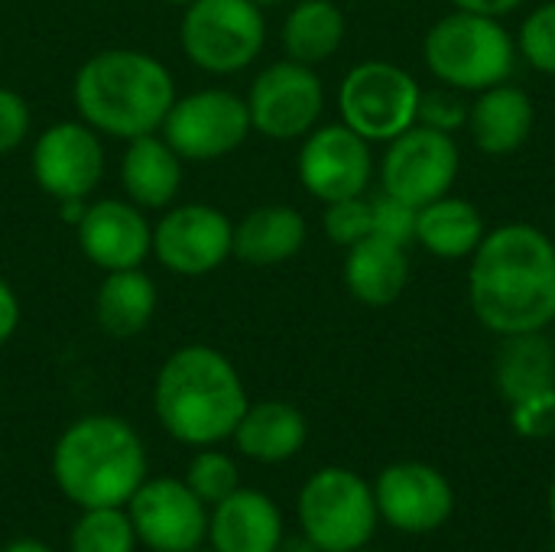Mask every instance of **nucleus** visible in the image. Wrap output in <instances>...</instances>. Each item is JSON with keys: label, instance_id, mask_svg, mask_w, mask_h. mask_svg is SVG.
<instances>
[{"label": "nucleus", "instance_id": "38", "mask_svg": "<svg viewBox=\"0 0 555 552\" xmlns=\"http://www.w3.org/2000/svg\"><path fill=\"white\" fill-rule=\"evenodd\" d=\"M276 552H322L306 534H296V537H283Z\"/></svg>", "mask_w": 555, "mask_h": 552}, {"label": "nucleus", "instance_id": "40", "mask_svg": "<svg viewBox=\"0 0 555 552\" xmlns=\"http://www.w3.org/2000/svg\"><path fill=\"white\" fill-rule=\"evenodd\" d=\"M546 511H550V521H553V527H555V478H553V485H550V498H546Z\"/></svg>", "mask_w": 555, "mask_h": 552}, {"label": "nucleus", "instance_id": "8", "mask_svg": "<svg viewBox=\"0 0 555 552\" xmlns=\"http://www.w3.org/2000/svg\"><path fill=\"white\" fill-rule=\"evenodd\" d=\"M420 85L410 72L390 62L354 65L338 88L341 124L371 140H393L416 124Z\"/></svg>", "mask_w": 555, "mask_h": 552}, {"label": "nucleus", "instance_id": "34", "mask_svg": "<svg viewBox=\"0 0 555 552\" xmlns=\"http://www.w3.org/2000/svg\"><path fill=\"white\" fill-rule=\"evenodd\" d=\"M416 120L452 133L459 124H468V104L462 98H455L452 91H429V94H420Z\"/></svg>", "mask_w": 555, "mask_h": 552}, {"label": "nucleus", "instance_id": "19", "mask_svg": "<svg viewBox=\"0 0 555 552\" xmlns=\"http://www.w3.org/2000/svg\"><path fill=\"white\" fill-rule=\"evenodd\" d=\"M182 185V156L156 133L127 140L120 156V189L124 195L143 208L159 211L169 208Z\"/></svg>", "mask_w": 555, "mask_h": 552}, {"label": "nucleus", "instance_id": "18", "mask_svg": "<svg viewBox=\"0 0 555 552\" xmlns=\"http://www.w3.org/2000/svg\"><path fill=\"white\" fill-rule=\"evenodd\" d=\"M283 537V514L263 491L237 488L208 511L211 552H276Z\"/></svg>", "mask_w": 555, "mask_h": 552}, {"label": "nucleus", "instance_id": "3", "mask_svg": "<svg viewBox=\"0 0 555 552\" xmlns=\"http://www.w3.org/2000/svg\"><path fill=\"white\" fill-rule=\"evenodd\" d=\"M78 117L114 140L156 133L176 101L169 68L143 49H101L72 81Z\"/></svg>", "mask_w": 555, "mask_h": 552}, {"label": "nucleus", "instance_id": "12", "mask_svg": "<svg viewBox=\"0 0 555 552\" xmlns=\"http://www.w3.org/2000/svg\"><path fill=\"white\" fill-rule=\"evenodd\" d=\"M153 254L176 277L215 273L234 254V221L215 205H169L153 228Z\"/></svg>", "mask_w": 555, "mask_h": 552}, {"label": "nucleus", "instance_id": "2", "mask_svg": "<svg viewBox=\"0 0 555 552\" xmlns=\"http://www.w3.org/2000/svg\"><path fill=\"white\" fill-rule=\"evenodd\" d=\"M247 390L228 355L208 345L176 348L153 384V410L163 429L192 449L218 446L234 436Z\"/></svg>", "mask_w": 555, "mask_h": 552}, {"label": "nucleus", "instance_id": "31", "mask_svg": "<svg viewBox=\"0 0 555 552\" xmlns=\"http://www.w3.org/2000/svg\"><path fill=\"white\" fill-rule=\"evenodd\" d=\"M520 52L533 68L555 75V0L537 7L524 20V26H520Z\"/></svg>", "mask_w": 555, "mask_h": 552}, {"label": "nucleus", "instance_id": "44", "mask_svg": "<svg viewBox=\"0 0 555 552\" xmlns=\"http://www.w3.org/2000/svg\"><path fill=\"white\" fill-rule=\"evenodd\" d=\"M192 552H211V550H192Z\"/></svg>", "mask_w": 555, "mask_h": 552}, {"label": "nucleus", "instance_id": "6", "mask_svg": "<svg viewBox=\"0 0 555 552\" xmlns=\"http://www.w3.org/2000/svg\"><path fill=\"white\" fill-rule=\"evenodd\" d=\"M299 530L322 552L364 550L377 530L374 485L351 468H319L299 491L296 501Z\"/></svg>", "mask_w": 555, "mask_h": 552}, {"label": "nucleus", "instance_id": "28", "mask_svg": "<svg viewBox=\"0 0 555 552\" xmlns=\"http://www.w3.org/2000/svg\"><path fill=\"white\" fill-rule=\"evenodd\" d=\"M137 534L127 508H88L72 524L68 552H133Z\"/></svg>", "mask_w": 555, "mask_h": 552}, {"label": "nucleus", "instance_id": "29", "mask_svg": "<svg viewBox=\"0 0 555 552\" xmlns=\"http://www.w3.org/2000/svg\"><path fill=\"white\" fill-rule=\"evenodd\" d=\"M208 508H215L218 501H224L228 495H234L241 488V472L234 465L231 455L218 452L215 446H205L195 452V459L189 462V472L182 478Z\"/></svg>", "mask_w": 555, "mask_h": 552}, {"label": "nucleus", "instance_id": "22", "mask_svg": "<svg viewBox=\"0 0 555 552\" xmlns=\"http://www.w3.org/2000/svg\"><path fill=\"white\" fill-rule=\"evenodd\" d=\"M306 244V218L289 205H260L234 224V257L247 267H276Z\"/></svg>", "mask_w": 555, "mask_h": 552}, {"label": "nucleus", "instance_id": "30", "mask_svg": "<svg viewBox=\"0 0 555 552\" xmlns=\"http://www.w3.org/2000/svg\"><path fill=\"white\" fill-rule=\"evenodd\" d=\"M325 234L332 244L338 247H354L358 241H364L367 234H374V215H371V202L354 195V198H338L325 205Z\"/></svg>", "mask_w": 555, "mask_h": 552}, {"label": "nucleus", "instance_id": "17", "mask_svg": "<svg viewBox=\"0 0 555 552\" xmlns=\"http://www.w3.org/2000/svg\"><path fill=\"white\" fill-rule=\"evenodd\" d=\"M75 231L81 254L104 273L143 267L153 254V224L130 198H101L85 205Z\"/></svg>", "mask_w": 555, "mask_h": 552}, {"label": "nucleus", "instance_id": "4", "mask_svg": "<svg viewBox=\"0 0 555 552\" xmlns=\"http://www.w3.org/2000/svg\"><path fill=\"white\" fill-rule=\"evenodd\" d=\"M52 478L81 511L127 508L146 482V449L137 429L107 413H91L65 426L52 449Z\"/></svg>", "mask_w": 555, "mask_h": 552}, {"label": "nucleus", "instance_id": "25", "mask_svg": "<svg viewBox=\"0 0 555 552\" xmlns=\"http://www.w3.org/2000/svg\"><path fill=\"white\" fill-rule=\"evenodd\" d=\"M494 384L507 403L555 387V348L543 332L507 335L494 358Z\"/></svg>", "mask_w": 555, "mask_h": 552}, {"label": "nucleus", "instance_id": "16", "mask_svg": "<svg viewBox=\"0 0 555 552\" xmlns=\"http://www.w3.org/2000/svg\"><path fill=\"white\" fill-rule=\"evenodd\" d=\"M371 146L348 124H325L306 133L299 150V182L319 202H338L364 195L371 185Z\"/></svg>", "mask_w": 555, "mask_h": 552}, {"label": "nucleus", "instance_id": "36", "mask_svg": "<svg viewBox=\"0 0 555 552\" xmlns=\"http://www.w3.org/2000/svg\"><path fill=\"white\" fill-rule=\"evenodd\" d=\"M16 329H20V299L13 286L0 277V345H7Z\"/></svg>", "mask_w": 555, "mask_h": 552}, {"label": "nucleus", "instance_id": "26", "mask_svg": "<svg viewBox=\"0 0 555 552\" xmlns=\"http://www.w3.org/2000/svg\"><path fill=\"white\" fill-rule=\"evenodd\" d=\"M481 238H485V218L465 198L442 195V198L420 208L416 241L436 257H446V260L468 257L478 251Z\"/></svg>", "mask_w": 555, "mask_h": 552}, {"label": "nucleus", "instance_id": "11", "mask_svg": "<svg viewBox=\"0 0 555 552\" xmlns=\"http://www.w3.org/2000/svg\"><path fill=\"white\" fill-rule=\"evenodd\" d=\"M250 127L270 140L306 137L325 107V91L312 65L283 59L267 65L247 91Z\"/></svg>", "mask_w": 555, "mask_h": 552}, {"label": "nucleus", "instance_id": "7", "mask_svg": "<svg viewBox=\"0 0 555 552\" xmlns=\"http://www.w3.org/2000/svg\"><path fill=\"white\" fill-rule=\"evenodd\" d=\"M267 42V20L254 0H192L182 10L179 46L185 59L211 75L247 68Z\"/></svg>", "mask_w": 555, "mask_h": 552}, {"label": "nucleus", "instance_id": "21", "mask_svg": "<svg viewBox=\"0 0 555 552\" xmlns=\"http://www.w3.org/2000/svg\"><path fill=\"white\" fill-rule=\"evenodd\" d=\"M468 130L478 150L488 156H507L520 150L533 130V101L524 88L494 85L485 88L475 104H468Z\"/></svg>", "mask_w": 555, "mask_h": 552}, {"label": "nucleus", "instance_id": "33", "mask_svg": "<svg viewBox=\"0 0 555 552\" xmlns=\"http://www.w3.org/2000/svg\"><path fill=\"white\" fill-rule=\"evenodd\" d=\"M511 423L524 439H553L555 436V387L530 394L511 403Z\"/></svg>", "mask_w": 555, "mask_h": 552}, {"label": "nucleus", "instance_id": "24", "mask_svg": "<svg viewBox=\"0 0 555 552\" xmlns=\"http://www.w3.org/2000/svg\"><path fill=\"white\" fill-rule=\"evenodd\" d=\"M156 283L143 273V267L111 270L104 273L94 293V319L98 329L111 338L140 335L156 316Z\"/></svg>", "mask_w": 555, "mask_h": 552}, {"label": "nucleus", "instance_id": "13", "mask_svg": "<svg viewBox=\"0 0 555 552\" xmlns=\"http://www.w3.org/2000/svg\"><path fill=\"white\" fill-rule=\"evenodd\" d=\"M459 176V146L452 133L413 124L390 140V150L380 166L384 192L403 198L413 208H423L442 198Z\"/></svg>", "mask_w": 555, "mask_h": 552}, {"label": "nucleus", "instance_id": "35", "mask_svg": "<svg viewBox=\"0 0 555 552\" xmlns=\"http://www.w3.org/2000/svg\"><path fill=\"white\" fill-rule=\"evenodd\" d=\"M29 133V104L20 91L0 85V153L16 150Z\"/></svg>", "mask_w": 555, "mask_h": 552}, {"label": "nucleus", "instance_id": "10", "mask_svg": "<svg viewBox=\"0 0 555 552\" xmlns=\"http://www.w3.org/2000/svg\"><path fill=\"white\" fill-rule=\"evenodd\" d=\"M127 517L150 552H192L208 540V504L182 478H146L127 501Z\"/></svg>", "mask_w": 555, "mask_h": 552}, {"label": "nucleus", "instance_id": "37", "mask_svg": "<svg viewBox=\"0 0 555 552\" xmlns=\"http://www.w3.org/2000/svg\"><path fill=\"white\" fill-rule=\"evenodd\" d=\"M524 0H455L459 10H472V13H485V16H501L517 10Z\"/></svg>", "mask_w": 555, "mask_h": 552}, {"label": "nucleus", "instance_id": "14", "mask_svg": "<svg viewBox=\"0 0 555 552\" xmlns=\"http://www.w3.org/2000/svg\"><path fill=\"white\" fill-rule=\"evenodd\" d=\"M36 185L55 198H88L104 176V143L85 120H59L46 127L29 153Z\"/></svg>", "mask_w": 555, "mask_h": 552}, {"label": "nucleus", "instance_id": "5", "mask_svg": "<svg viewBox=\"0 0 555 552\" xmlns=\"http://www.w3.org/2000/svg\"><path fill=\"white\" fill-rule=\"evenodd\" d=\"M429 72L462 91H485L514 72V39L498 16L455 10L426 36Z\"/></svg>", "mask_w": 555, "mask_h": 552}, {"label": "nucleus", "instance_id": "27", "mask_svg": "<svg viewBox=\"0 0 555 552\" xmlns=\"http://www.w3.org/2000/svg\"><path fill=\"white\" fill-rule=\"evenodd\" d=\"M345 42V13L332 0H299L283 23L286 59L319 65Z\"/></svg>", "mask_w": 555, "mask_h": 552}, {"label": "nucleus", "instance_id": "15", "mask_svg": "<svg viewBox=\"0 0 555 552\" xmlns=\"http://www.w3.org/2000/svg\"><path fill=\"white\" fill-rule=\"evenodd\" d=\"M374 501L380 521L403 534H433L455 514L449 478L426 462H393L377 475Z\"/></svg>", "mask_w": 555, "mask_h": 552}, {"label": "nucleus", "instance_id": "1", "mask_svg": "<svg viewBox=\"0 0 555 552\" xmlns=\"http://www.w3.org/2000/svg\"><path fill=\"white\" fill-rule=\"evenodd\" d=\"M468 299L494 335L543 332L555 319V244L533 224H504L481 238Z\"/></svg>", "mask_w": 555, "mask_h": 552}, {"label": "nucleus", "instance_id": "41", "mask_svg": "<svg viewBox=\"0 0 555 552\" xmlns=\"http://www.w3.org/2000/svg\"><path fill=\"white\" fill-rule=\"evenodd\" d=\"M260 10H267V7H280V3H286V0H254Z\"/></svg>", "mask_w": 555, "mask_h": 552}, {"label": "nucleus", "instance_id": "23", "mask_svg": "<svg viewBox=\"0 0 555 552\" xmlns=\"http://www.w3.org/2000/svg\"><path fill=\"white\" fill-rule=\"evenodd\" d=\"M410 277L406 247L367 234L354 247H348L345 257V286L354 299L367 306H390L400 299Z\"/></svg>", "mask_w": 555, "mask_h": 552}, {"label": "nucleus", "instance_id": "20", "mask_svg": "<svg viewBox=\"0 0 555 552\" xmlns=\"http://www.w3.org/2000/svg\"><path fill=\"white\" fill-rule=\"evenodd\" d=\"M237 452L260 465H280L302 452L309 439V423L299 407L286 400H260L247 403L234 436Z\"/></svg>", "mask_w": 555, "mask_h": 552}, {"label": "nucleus", "instance_id": "42", "mask_svg": "<svg viewBox=\"0 0 555 552\" xmlns=\"http://www.w3.org/2000/svg\"><path fill=\"white\" fill-rule=\"evenodd\" d=\"M166 3H176V7H185V3H192V0H166Z\"/></svg>", "mask_w": 555, "mask_h": 552}, {"label": "nucleus", "instance_id": "9", "mask_svg": "<svg viewBox=\"0 0 555 552\" xmlns=\"http://www.w3.org/2000/svg\"><path fill=\"white\" fill-rule=\"evenodd\" d=\"M159 130L182 159L211 163L234 153L254 127L241 94L228 88H202L176 98Z\"/></svg>", "mask_w": 555, "mask_h": 552}, {"label": "nucleus", "instance_id": "43", "mask_svg": "<svg viewBox=\"0 0 555 552\" xmlns=\"http://www.w3.org/2000/svg\"><path fill=\"white\" fill-rule=\"evenodd\" d=\"M354 552H374V550H354Z\"/></svg>", "mask_w": 555, "mask_h": 552}, {"label": "nucleus", "instance_id": "39", "mask_svg": "<svg viewBox=\"0 0 555 552\" xmlns=\"http://www.w3.org/2000/svg\"><path fill=\"white\" fill-rule=\"evenodd\" d=\"M0 552H52L42 540H33V537H20V540H10Z\"/></svg>", "mask_w": 555, "mask_h": 552}, {"label": "nucleus", "instance_id": "32", "mask_svg": "<svg viewBox=\"0 0 555 552\" xmlns=\"http://www.w3.org/2000/svg\"><path fill=\"white\" fill-rule=\"evenodd\" d=\"M371 215H374V234L377 238H387L400 247L413 244L416 241V218H420V208L406 205L403 198L384 192L377 198H371Z\"/></svg>", "mask_w": 555, "mask_h": 552}]
</instances>
